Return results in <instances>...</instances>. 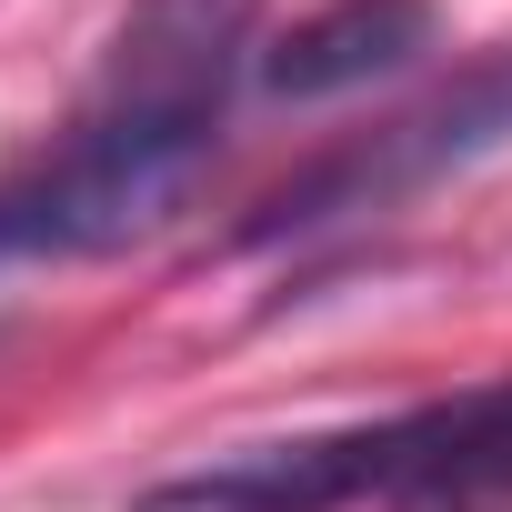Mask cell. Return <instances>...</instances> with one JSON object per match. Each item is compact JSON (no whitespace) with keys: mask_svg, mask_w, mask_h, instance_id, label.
<instances>
[{"mask_svg":"<svg viewBox=\"0 0 512 512\" xmlns=\"http://www.w3.org/2000/svg\"><path fill=\"white\" fill-rule=\"evenodd\" d=\"M241 71H262V0H141L81 121L0 181V262H101L191 211Z\"/></svg>","mask_w":512,"mask_h":512,"instance_id":"cell-1","label":"cell"},{"mask_svg":"<svg viewBox=\"0 0 512 512\" xmlns=\"http://www.w3.org/2000/svg\"><path fill=\"white\" fill-rule=\"evenodd\" d=\"M512 512V382H472L382 422L251 442L151 482L131 512Z\"/></svg>","mask_w":512,"mask_h":512,"instance_id":"cell-2","label":"cell"},{"mask_svg":"<svg viewBox=\"0 0 512 512\" xmlns=\"http://www.w3.org/2000/svg\"><path fill=\"white\" fill-rule=\"evenodd\" d=\"M502 141H512V51H492V61L462 71L442 101H422V111H402L392 131H372V141L332 151L322 171H302L262 221H251V241L382 211V201H402V191H422V181H442V171H462V161H482V151H502Z\"/></svg>","mask_w":512,"mask_h":512,"instance_id":"cell-3","label":"cell"},{"mask_svg":"<svg viewBox=\"0 0 512 512\" xmlns=\"http://www.w3.org/2000/svg\"><path fill=\"white\" fill-rule=\"evenodd\" d=\"M432 0H322L312 21H292L272 51H262V91L272 101H342V91H372L392 71H412L432 51Z\"/></svg>","mask_w":512,"mask_h":512,"instance_id":"cell-4","label":"cell"}]
</instances>
